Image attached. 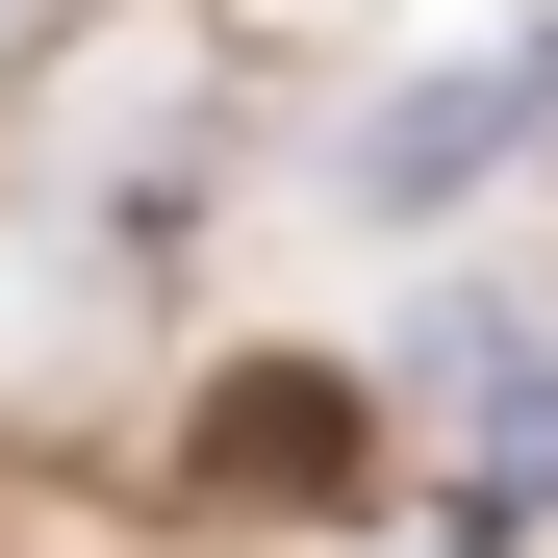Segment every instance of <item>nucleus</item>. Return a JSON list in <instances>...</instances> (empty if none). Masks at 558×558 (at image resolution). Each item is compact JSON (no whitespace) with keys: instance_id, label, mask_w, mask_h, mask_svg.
I'll return each mask as SVG.
<instances>
[{"instance_id":"1","label":"nucleus","mask_w":558,"mask_h":558,"mask_svg":"<svg viewBox=\"0 0 558 558\" xmlns=\"http://www.w3.org/2000/svg\"><path fill=\"white\" fill-rule=\"evenodd\" d=\"M204 483L229 508H330L355 483V381H330V355H229V381H204Z\"/></svg>"}]
</instances>
